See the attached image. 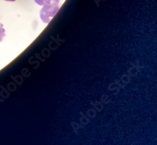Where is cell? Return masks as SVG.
<instances>
[{
	"instance_id": "obj_1",
	"label": "cell",
	"mask_w": 157,
	"mask_h": 145,
	"mask_svg": "<svg viewBox=\"0 0 157 145\" xmlns=\"http://www.w3.org/2000/svg\"><path fill=\"white\" fill-rule=\"evenodd\" d=\"M60 9L59 5H45L41 9L40 17L42 21L45 23H48L54 17Z\"/></svg>"
},
{
	"instance_id": "obj_4",
	"label": "cell",
	"mask_w": 157,
	"mask_h": 145,
	"mask_svg": "<svg viewBox=\"0 0 157 145\" xmlns=\"http://www.w3.org/2000/svg\"><path fill=\"white\" fill-rule=\"evenodd\" d=\"M4 1H6V2H13L17 1V0H4Z\"/></svg>"
},
{
	"instance_id": "obj_3",
	"label": "cell",
	"mask_w": 157,
	"mask_h": 145,
	"mask_svg": "<svg viewBox=\"0 0 157 145\" xmlns=\"http://www.w3.org/2000/svg\"><path fill=\"white\" fill-rule=\"evenodd\" d=\"M5 35V29L3 27V25L0 23V42L3 41Z\"/></svg>"
},
{
	"instance_id": "obj_2",
	"label": "cell",
	"mask_w": 157,
	"mask_h": 145,
	"mask_svg": "<svg viewBox=\"0 0 157 145\" xmlns=\"http://www.w3.org/2000/svg\"><path fill=\"white\" fill-rule=\"evenodd\" d=\"M34 2L38 5H59L60 0H34Z\"/></svg>"
}]
</instances>
